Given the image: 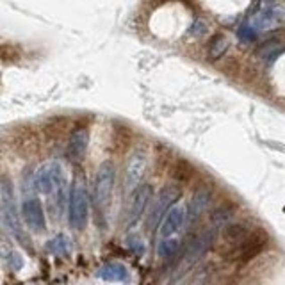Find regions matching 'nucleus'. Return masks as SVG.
<instances>
[{"label":"nucleus","mask_w":285,"mask_h":285,"mask_svg":"<svg viewBox=\"0 0 285 285\" xmlns=\"http://www.w3.org/2000/svg\"><path fill=\"white\" fill-rule=\"evenodd\" d=\"M34 189L41 191L50 198V207L57 212L64 209L66 200V176L59 162H48L47 166L39 168L34 176Z\"/></svg>","instance_id":"1"},{"label":"nucleus","mask_w":285,"mask_h":285,"mask_svg":"<svg viewBox=\"0 0 285 285\" xmlns=\"http://www.w3.org/2000/svg\"><path fill=\"white\" fill-rule=\"evenodd\" d=\"M0 191H2V212H4L6 225H8L9 232L18 239V242L22 246H25L27 250H32L31 239L25 234V230L20 225V218L16 214V205H15V193H13V184L11 180H8L6 176H0Z\"/></svg>","instance_id":"2"},{"label":"nucleus","mask_w":285,"mask_h":285,"mask_svg":"<svg viewBox=\"0 0 285 285\" xmlns=\"http://www.w3.org/2000/svg\"><path fill=\"white\" fill-rule=\"evenodd\" d=\"M114 180H116V168L111 160L102 162L97 169V176H94V187H93V202L94 209L100 214L107 211L111 205V198H113V189H114Z\"/></svg>","instance_id":"3"},{"label":"nucleus","mask_w":285,"mask_h":285,"mask_svg":"<svg viewBox=\"0 0 285 285\" xmlns=\"http://www.w3.org/2000/svg\"><path fill=\"white\" fill-rule=\"evenodd\" d=\"M87 193L80 178H75L68 193V223L73 230H84L87 223Z\"/></svg>","instance_id":"4"},{"label":"nucleus","mask_w":285,"mask_h":285,"mask_svg":"<svg viewBox=\"0 0 285 285\" xmlns=\"http://www.w3.org/2000/svg\"><path fill=\"white\" fill-rule=\"evenodd\" d=\"M178 198H180V191L175 185H168V187L160 189V193L157 195L155 202H153L152 205V211H150L148 223H146L150 232H153L159 227V223L162 221V218H164V214L168 212V209L171 207Z\"/></svg>","instance_id":"5"},{"label":"nucleus","mask_w":285,"mask_h":285,"mask_svg":"<svg viewBox=\"0 0 285 285\" xmlns=\"http://www.w3.org/2000/svg\"><path fill=\"white\" fill-rule=\"evenodd\" d=\"M152 185L150 184H143L137 185L134 189V196L132 202H130V209H129V219H127V230L134 228L139 223V219L143 218L146 207H148L150 200H152Z\"/></svg>","instance_id":"6"},{"label":"nucleus","mask_w":285,"mask_h":285,"mask_svg":"<svg viewBox=\"0 0 285 285\" xmlns=\"http://www.w3.org/2000/svg\"><path fill=\"white\" fill-rule=\"evenodd\" d=\"M22 216H24V221L27 225V228H31L32 232H45L47 228V219H45V211H43V203L39 202L38 198H27L22 203Z\"/></svg>","instance_id":"7"},{"label":"nucleus","mask_w":285,"mask_h":285,"mask_svg":"<svg viewBox=\"0 0 285 285\" xmlns=\"http://www.w3.org/2000/svg\"><path fill=\"white\" fill-rule=\"evenodd\" d=\"M87 145H89V130L86 127H77L71 132L66 145V155L71 162H80L86 155Z\"/></svg>","instance_id":"8"},{"label":"nucleus","mask_w":285,"mask_h":285,"mask_svg":"<svg viewBox=\"0 0 285 285\" xmlns=\"http://www.w3.org/2000/svg\"><path fill=\"white\" fill-rule=\"evenodd\" d=\"M146 169V155L143 152H136L130 159L129 166H127V175H125V191L132 193L137 185L141 184V180L145 176Z\"/></svg>","instance_id":"9"},{"label":"nucleus","mask_w":285,"mask_h":285,"mask_svg":"<svg viewBox=\"0 0 285 285\" xmlns=\"http://www.w3.org/2000/svg\"><path fill=\"white\" fill-rule=\"evenodd\" d=\"M185 218L187 216H185V209L182 205L169 207L160 221V237H171L176 232H180V228L184 227Z\"/></svg>","instance_id":"10"},{"label":"nucleus","mask_w":285,"mask_h":285,"mask_svg":"<svg viewBox=\"0 0 285 285\" xmlns=\"http://www.w3.org/2000/svg\"><path fill=\"white\" fill-rule=\"evenodd\" d=\"M283 18H285V9L273 6V8H269L267 11L260 13V15L255 18L253 29H255V32H257V29L266 31V29H271V27H274V25H278Z\"/></svg>","instance_id":"11"},{"label":"nucleus","mask_w":285,"mask_h":285,"mask_svg":"<svg viewBox=\"0 0 285 285\" xmlns=\"http://www.w3.org/2000/svg\"><path fill=\"white\" fill-rule=\"evenodd\" d=\"M211 200H212L211 191H207V189H200V191H196L191 200V205H189V221L198 219L203 212L207 211V207L211 205Z\"/></svg>","instance_id":"12"},{"label":"nucleus","mask_w":285,"mask_h":285,"mask_svg":"<svg viewBox=\"0 0 285 285\" xmlns=\"http://www.w3.org/2000/svg\"><path fill=\"white\" fill-rule=\"evenodd\" d=\"M98 278L106 281H127L129 280V271L123 264H118V262H109L106 266H102L97 273Z\"/></svg>","instance_id":"13"},{"label":"nucleus","mask_w":285,"mask_h":285,"mask_svg":"<svg viewBox=\"0 0 285 285\" xmlns=\"http://www.w3.org/2000/svg\"><path fill=\"white\" fill-rule=\"evenodd\" d=\"M47 250L50 251L52 255H57V257L66 258V257H70V255H71V242H70V239H68L66 235L59 234V235H55L54 239H50V241H48Z\"/></svg>","instance_id":"14"},{"label":"nucleus","mask_w":285,"mask_h":285,"mask_svg":"<svg viewBox=\"0 0 285 285\" xmlns=\"http://www.w3.org/2000/svg\"><path fill=\"white\" fill-rule=\"evenodd\" d=\"M228 47H230V39L225 34H216L214 38H212L211 45H209V59H212V61L219 59L228 50Z\"/></svg>","instance_id":"15"},{"label":"nucleus","mask_w":285,"mask_h":285,"mask_svg":"<svg viewBox=\"0 0 285 285\" xmlns=\"http://www.w3.org/2000/svg\"><path fill=\"white\" fill-rule=\"evenodd\" d=\"M180 250V241L176 237H162V241L159 242V248H157V251H159V257L164 258V260H169V258H173L176 253H178Z\"/></svg>","instance_id":"16"},{"label":"nucleus","mask_w":285,"mask_h":285,"mask_svg":"<svg viewBox=\"0 0 285 285\" xmlns=\"http://www.w3.org/2000/svg\"><path fill=\"white\" fill-rule=\"evenodd\" d=\"M255 29L253 27H248V25H244V27H241V31H239V38L244 39V41H250V39L255 38Z\"/></svg>","instance_id":"17"},{"label":"nucleus","mask_w":285,"mask_h":285,"mask_svg":"<svg viewBox=\"0 0 285 285\" xmlns=\"http://www.w3.org/2000/svg\"><path fill=\"white\" fill-rule=\"evenodd\" d=\"M130 248H132V251L137 255L145 253V246H143V242H141L139 237H130Z\"/></svg>","instance_id":"18"},{"label":"nucleus","mask_w":285,"mask_h":285,"mask_svg":"<svg viewBox=\"0 0 285 285\" xmlns=\"http://www.w3.org/2000/svg\"><path fill=\"white\" fill-rule=\"evenodd\" d=\"M267 4H274V2H276V0H266Z\"/></svg>","instance_id":"19"}]
</instances>
